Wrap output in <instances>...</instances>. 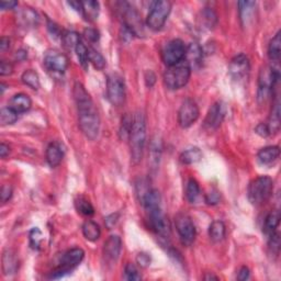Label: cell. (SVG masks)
<instances>
[{
	"instance_id": "1",
	"label": "cell",
	"mask_w": 281,
	"mask_h": 281,
	"mask_svg": "<svg viewBox=\"0 0 281 281\" xmlns=\"http://www.w3.org/2000/svg\"><path fill=\"white\" fill-rule=\"evenodd\" d=\"M74 98L78 110L79 127L89 140H96L100 131V117L92 97L80 83L74 86Z\"/></svg>"
},
{
	"instance_id": "2",
	"label": "cell",
	"mask_w": 281,
	"mask_h": 281,
	"mask_svg": "<svg viewBox=\"0 0 281 281\" xmlns=\"http://www.w3.org/2000/svg\"><path fill=\"white\" fill-rule=\"evenodd\" d=\"M131 150V159L133 164H139L143 158L146 141V120L142 112H136L133 116L132 128L128 135Z\"/></svg>"
},
{
	"instance_id": "3",
	"label": "cell",
	"mask_w": 281,
	"mask_h": 281,
	"mask_svg": "<svg viewBox=\"0 0 281 281\" xmlns=\"http://www.w3.org/2000/svg\"><path fill=\"white\" fill-rule=\"evenodd\" d=\"M191 70L187 62L185 61L176 65L168 66L164 73L165 86L170 90H177L185 87L189 82Z\"/></svg>"
},
{
	"instance_id": "4",
	"label": "cell",
	"mask_w": 281,
	"mask_h": 281,
	"mask_svg": "<svg viewBox=\"0 0 281 281\" xmlns=\"http://www.w3.org/2000/svg\"><path fill=\"white\" fill-rule=\"evenodd\" d=\"M274 191V182L268 176H260L249 186L247 197L254 206H259L267 201Z\"/></svg>"
},
{
	"instance_id": "5",
	"label": "cell",
	"mask_w": 281,
	"mask_h": 281,
	"mask_svg": "<svg viewBox=\"0 0 281 281\" xmlns=\"http://www.w3.org/2000/svg\"><path fill=\"white\" fill-rule=\"evenodd\" d=\"M279 80V71L273 66H263L258 75V90H257V100L259 103L266 102L270 94H273Z\"/></svg>"
},
{
	"instance_id": "6",
	"label": "cell",
	"mask_w": 281,
	"mask_h": 281,
	"mask_svg": "<svg viewBox=\"0 0 281 281\" xmlns=\"http://www.w3.org/2000/svg\"><path fill=\"white\" fill-rule=\"evenodd\" d=\"M85 257V253L82 249H73L63 255L60 266L50 276L51 279H60L70 274L79 264L82 263Z\"/></svg>"
},
{
	"instance_id": "7",
	"label": "cell",
	"mask_w": 281,
	"mask_h": 281,
	"mask_svg": "<svg viewBox=\"0 0 281 281\" xmlns=\"http://www.w3.org/2000/svg\"><path fill=\"white\" fill-rule=\"evenodd\" d=\"M171 11L169 1H155L151 7L149 16L146 18V25L154 31H158L164 27L166 20Z\"/></svg>"
},
{
	"instance_id": "8",
	"label": "cell",
	"mask_w": 281,
	"mask_h": 281,
	"mask_svg": "<svg viewBox=\"0 0 281 281\" xmlns=\"http://www.w3.org/2000/svg\"><path fill=\"white\" fill-rule=\"evenodd\" d=\"M107 97L114 107H121L125 101V80L118 74H111L107 77Z\"/></svg>"
},
{
	"instance_id": "9",
	"label": "cell",
	"mask_w": 281,
	"mask_h": 281,
	"mask_svg": "<svg viewBox=\"0 0 281 281\" xmlns=\"http://www.w3.org/2000/svg\"><path fill=\"white\" fill-rule=\"evenodd\" d=\"M186 51H187V47L182 40H171L161 51V59L167 66H173L184 61Z\"/></svg>"
},
{
	"instance_id": "10",
	"label": "cell",
	"mask_w": 281,
	"mask_h": 281,
	"mask_svg": "<svg viewBox=\"0 0 281 281\" xmlns=\"http://www.w3.org/2000/svg\"><path fill=\"white\" fill-rule=\"evenodd\" d=\"M175 225L183 244L191 245L197 235L196 226H194L191 218L185 213H179L175 217Z\"/></svg>"
},
{
	"instance_id": "11",
	"label": "cell",
	"mask_w": 281,
	"mask_h": 281,
	"mask_svg": "<svg viewBox=\"0 0 281 281\" xmlns=\"http://www.w3.org/2000/svg\"><path fill=\"white\" fill-rule=\"evenodd\" d=\"M199 107L192 99H186L178 111V123L183 128L191 126L199 118Z\"/></svg>"
},
{
	"instance_id": "12",
	"label": "cell",
	"mask_w": 281,
	"mask_h": 281,
	"mask_svg": "<svg viewBox=\"0 0 281 281\" xmlns=\"http://www.w3.org/2000/svg\"><path fill=\"white\" fill-rule=\"evenodd\" d=\"M121 12L123 20H125V27L128 29L134 35H141L143 33V25L134 8H132L128 3H121Z\"/></svg>"
},
{
	"instance_id": "13",
	"label": "cell",
	"mask_w": 281,
	"mask_h": 281,
	"mask_svg": "<svg viewBox=\"0 0 281 281\" xmlns=\"http://www.w3.org/2000/svg\"><path fill=\"white\" fill-rule=\"evenodd\" d=\"M44 65L50 71L63 74L68 67V59L56 50L47 51L44 55Z\"/></svg>"
},
{
	"instance_id": "14",
	"label": "cell",
	"mask_w": 281,
	"mask_h": 281,
	"mask_svg": "<svg viewBox=\"0 0 281 281\" xmlns=\"http://www.w3.org/2000/svg\"><path fill=\"white\" fill-rule=\"evenodd\" d=\"M149 213V220L153 231L163 237H169L170 235V226L168 220L164 216L161 208H155L147 211Z\"/></svg>"
},
{
	"instance_id": "15",
	"label": "cell",
	"mask_w": 281,
	"mask_h": 281,
	"mask_svg": "<svg viewBox=\"0 0 281 281\" xmlns=\"http://www.w3.org/2000/svg\"><path fill=\"white\" fill-rule=\"evenodd\" d=\"M250 61L247 56L244 54L236 55L234 59L231 61L228 70L230 74L235 80H243L247 78L250 74Z\"/></svg>"
},
{
	"instance_id": "16",
	"label": "cell",
	"mask_w": 281,
	"mask_h": 281,
	"mask_svg": "<svg viewBox=\"0 0 281 281\" xmlns=\"http://www.w3.org/2000/svg\"><path fill=\"white\" fill-rule=\"evenodd\" d=\"M225 110L221 102L213 103L211 108L209 109L207 117L204 119L203 125L208 130H216L221 125V123L224 120Z\"/></svg>"
},
{
	"instance_id": "17",
	"label": "cell",
	"mask_w": 281,
	"mask_h": 281,
	"mask_svg": "<svg viewBox=\"0 0 281 281\" xmlns=\"http://www.w3.org/2000/svg\"><path fill=\"white\" fill-rule=\"evenodd\" d=\"M122 250V241L118 235H111L103 245V257L109 264H116Z\"/></svg>"
},
{
	"instance_id": "18",
	"label": "cell",
	"mask_w": 281,
	"mask_h": 281,
	"mask_svg": "<svg viewBox=\"0 0 281 281\" xmlns=\"http://www.w3.org/2000/svg\"><path fill=\"white\" fill-rule=\"evenodd\" d=\"M203 52L201 46L197 43H191L186 51V55L184 61L187 62V64L190 66V68H198L202 63Z\"/></svg>"
},
{
	"instance_id": "19",
	"label": "cell",
	"mask_w": 281,
	"mask_h": 281,
	"mask_svg": "<svg viewBox=\"0 0 281 281\" xmlns=\"http://www.w3.org/2000/svg\"><path fill=\"white\" fill-rule=\"evenodd\" d=\"M32 106V100L28 96L27 94H17L10 99L9 101V108H11L12 110L16 111L17 113L27 112L30 110Z\"/></svg>"
},
{
	"instance_id": "20",
	"label": "cell",
	"mask_w": 281,
	"mask_h": 281,
	"mask_svg": "<svg viewBox=\"0 0 281 281\" xmlns=\"http://www.w3.org/2000/svg\"><path fill=\"white\" fill-rule=\"evenodd\" d=\"M266 125H267L269 128L270 135L276 134V133H278L280 130V100L277 94L275 96L268 123H266Z\"/></svg>"
},
{
	"instance_id": "21",
	"label": "cell",
	"mask_w": 281,
	"mask_h": 281,
	"mask_svg": "<svg viewBox=\"0 0 281 281\" xmlns=\"http://www.w3.org/2000/svg\"><path fill=\"white\" fill-rule=\"evenodd\" d=\"M45 157L47 164H49L51 167H56V166H59L64 157L63 150H62L61 145L57 144V143H51L46 149Z\"/></svg>"
},
{
	"instance_id": "22",
	"label": "cell",
	"mask_w": 281,
	"mask_h": 281,
	"mask_svg": "<svg viewBox=\"0 0 281 281\" xmlns=\"http://www.w3.org/2000/svg\"><path fill=\"white\" fill-rule=\"evenodd\" d=\"M279 146H267L258 152L257 159L261 165H271L279 158Z\"/></svg>"
},
{
	"instance_id": "23",
	"label": "cell",
	"mask_w": 281,
	"mask_h": 281,
	"mask_svg": "<svg viewBox=\"0 0 281 281\" xmlns=\"http://www.w3.org/2000/svg\"><path fill=\"white\" fill-rule=\"evenodd\" d=\"M256 2L254 1H240L239 2V12L240 19L243 27L249 26L253 21V17L255 13Z\"/></svg>"
},
{
	"instance_id": "24",
	"label": "cell",
	"mask_w": 281,
	"mask_h": 281,
	"mask_svg": "<svg viewBox=\"0 0 281 281\" xmlns=\"http://www.w3.org/2000/svg\"><path fill=\"white\" fill-rule=\"evenodd\" d=\"M141 202L143 206H144L146 211L152 210V209L155 208H159L161 202L160 192L157 189H149V191L141 199Z\"/></svg>"
},
{
	"instance_id": "25",
	"label": "cell",
	"mask_w": 281,
	"mask_h": 281,
	"mask_svg": "<svg viewBox=\"0 0 281 281\" xmlns=\"http://www.w3.org/2000/svg\"><path fill=\"white\" fill-rule=\"evenodd\" d=\"M18 259L12 250H4L2 255V271L6 276L17 273Z\"/></svg>"
},
{
	"instance_id": "26",
	"label": "cell",
	"mask_w": 281,
	"mask_h": 281,
	"mask_svg": "<svg viewBox=\"0 0 281 281\" xmlns=\"http://www.w3.org/2000/svg\"><path fill=\"white\" fill-rule=\"evenodd\" d=\"M100 6L98 1L88 0V1H82V13L86 20L89 22L96 21L99 16Z\"/></svg>"
},
{
	"instance_id": "27",
	"label": "cell",
	"mask_w": 281,
	"mask_h": 281,
	"mask_svg": "<svg viewBox=\"0 0 281 281\" xmlns=\"http://www.w3.org/2000/svg\"><path fill=\"white\" fill-rule=\"evenodd\" d=\"M82 230H83V234L85 236V239L90 242L98 241L100 239V235H101L100 226L97 224L96 222H94L92 220L86 221L83 224Z\"/></svg>"
},
{
	"instance_id": "28",
	"label": "cell",
	"mask_w": 281,
	"mask_h": 281,
	"mask_svg": "<svg viewBox=\"0 0 281 281\" xmlns=\"http://www.w3.org/2000/svg\"><path fill=\"white\" fill-rule=\"evenodd\" d=\"M280 223V212L278 210L271 211L265 219L264 232L265 234L271 236L277 230Z\"/></svg>"
},
{
	"instance_id": "29",
	"label": "cell",
	"mask_w": 281,
	"mask_h": 281,
	"mask_svg": "<svg viewBox=\"0 0 281 281\" xmlns=\"http://www.w3.org/2000/svg\"><path fill=\"white\" fill-rule=\"evenodd\" d=\"M209 236L214 243L221 242L225 237V224L222 221L218 220L211 223L209 227Z\"/></svg>"
},
{
	"instance_id": "30",
	"label": "cell",
	"mask_w": 281,
	"mask_h": 281,
	"mask_svg": "<svg viewBox=\"0 0 281 281\" xmlns=\"http://www.w3.org/2000/svg\"><path fill=\"white\" fill-rule=\"evenodd\" d=\"M179 158L183 164L191 165L194 163H198V161L202 158V153L198 147H191V149L184 151Z\"/></svg>"
},
{
	"instance_id": "31",
	"label": "cell",
	"mask_w": 281,
	"mask_h": 281,
	"mask_svg": "<svg viewBox=\"0 0 281 281\" xmlns=\"http://www.w3.org/2000/svg\"><path fill=\"white\" fill-rule=\"evenodd\" d=\"M201 196V191H200L199 184L196 179H189L187 183V187H186V198H187L190 203H197L198 200Z\"/></svg>"
},
{
	"instance_id": "32",
	"label": "cell",
	"mask_w": 281,
	"mask_h": 281,
	"mask_svg": "<svg viewBox=\"0 0 281 281\" xmlns=\"http://www.w3.org/2000/svg\"><path fill=\"white\" fill-rule=\"evenodd\" d=\"M281 55V32L278 31L273 40L270 41L268 46V57L270 61L278 62Z\"/></svg>"
},
{
	"instance_id": "33",
	"label": "cell",
	"mask_w": 281,
	"mask_h": 281,
	"mask_svg": "<svg viewBox=\"0 0 281 281\" xmlns=\"http://www.w3.org/2000/svg\"><path fill=\"white\" fill-rule=\"evenodd\" d=\"M22 83L27 85L33 90H37L40 88V77L35 70L33 69H27L23 71L21 76Z\"/></svg>"
},
{
	"instance_id": "34",
	"label": "cell",
	"mask_w": 281,
	"mask_h": 281,
	"mask_svg": "<svg viewBox=\"0 0 281 281\" xmlns=\"http://www.w3.org/2000/svg\"><path fill=\"white\" fill-rule=\"evenodd\" d=\"M75 207L77 211L85 217H92L94 214V208L88 199L80 196L75 200Z\"/></svg>"
},
{
	"instance_id": "35",
	"label": "cell",
	"mask_w": 281,
	"mask_h": 281,
	"mask_svg": "<svg viewBox=\"0 0 281 281\" xmlns=\"http://www.w3.org/2000/svg\"><path fill=\"white\" fill-rule=\"evenodd\" d=\"M62 41H63V44L65 47H67L68 50L76 49L80 42V35L77 32L75 31H65L64 33H62Z\"/></svg>"
},
{
	"instance_id": "36",
	"label": "cell",
	"mask_w": 281,
	"mask_h": 281,
	"mask_svg": "<svg viewBox=\"0 0 281 281\" xmlns=\"http://www.w3.org/2000/svg\"><path fill=\"white\" fill-rule=\"evenodd\" d=\"M160 154H161V141L156 136L151 143V150H150L151 163L154 165V167H157V165L159 163Z\"/></svg>"
},
{
	"instance_id": "37",
	"label": "cell",
	"mask_w": 281,
	"mask_h": 281,
	"mask_svg": "<svg viewBox=\"0 0 281 281\" xmlns=\"http://www.w3.org/2000/svg\"><path fill=\"white\" fill-rule=\"evenodd\" d=\"M18 114L16 111L12 110L11 108H2L0 111V122L1 125H10L16 123L18 120Z\"/></svg>"
},
{
	"instance_id": "38",
	"label": "cell",
	"mask_w": 281,
	"mask_h": 281,
	"mask_svg": "<svg viewBox=\"0 0 281 281\" xmlns=\"http://www.w3.org/2000/svg\"><path fill=\"white\" fill-rule=\"evenodd\" d=\"M89 62L94 65V68H97L99 70H102L106 67V60L104 57L99 53L98 51H96L93 47H89Z\"/></svg>"
},
{
	"instance_id": "39",
	"label": "cell",
	"mask_w": 281,
	"mask_h": 281,
	"mask_svg": "<svg viewBox=\"0 0 281 281\" xmlns=\"http://www.w3.org/2000/svg\"><path fill=\"white\" fill-rule=\"evenodd\" d=\"M76 54H77L78 60L80 62V65L86 69L88 67V63H89V51L86 45L84 44L83 42H80L79 44L76 46Z\"/></svg>"
},
{
	"instance_id": "40",
	"label": "cell",
	"mask_w": 281,
	"mask_h": 281,
	"mask_svg": "<svg viewBox=\"0 0 281 281\" xmlns=\"http://www.w3.org/2000/svg\"><path fill=\"white\" fill-rule=\"evenodd\" d=\"M132 123H133V116L131 117L130 114H125V116L122 118V123L120 128V136L122 140H128V135H130L132 128Z\"/></svg>"
},
{
	"instance_id": "41",
	"label": "cell",
	"mask_w": 281,
	"mask_h": 281,
	"mask_svg": "<svg viewBox=\"0 0 281 281\" xmlns=\"http://www.w3.org/2000/svg\"><path fill=\"white\" fill-rule=\"evenodd\" d=\"M125 278L126 280L130 281H134V280H141L142 276L140 275L139 270L135 267L133 264H126L125 268Z\"/></svg>"
},
{
	"instance_id": "42",
	"label": "cell",
	"mask_w": 281,
	"mask_h": 281,
	"mask_svg": "<svg viewBox=\"0 0 281 281\" xmlns=\"http://www.w3.org/2000/svg\"><path fill=\"white\" fill-rule=\"evenodd\" d=\"M43 241V235L39 228L35 227L30 232V243L33 249L39 250Z\"/></svg>"
},
{
	"instance_id": "43",
	"label": "cell",
	"mask_w": 281,
	"mask_h": 281,
	"mask_svg": "<svg viewBox=\"0 0 281 281\" xmlns=\"http://www.w3.org/2000/svg\"><path fill=\"white\" fill-rule=\"evenodd\" d=\"M202 20L204 25L209 29H211L216 26L217 23V14L214 13V11L211 10V9H206V10L202 12Z\"/></svg>"
},
{
	"instance_id": "44",
	"label": "cell",
	"mask_w": 281,
	"mask_h": 281,
	"mask_svg": "<svg viewBox=\"0 0 281 281\" xmlns=\"http://www.w3.org/2000/svg\"><path fill=\"white\" fill-rule=\"evenodd\" d=\"M270 237V242H269V246L273 253L278 255L279 254V250H280V237L278 233H274L273 235L269 236Z\"/></svg>"
},
{
	"instance_id": "45",
	"label": "cell",
	"mask_w": 281,
	"mask_h": 281,
	"mask_svg": "<svg viewBox=\"0 0 281 281\" xmlns=\"http://www.w3.org/2000/svg\"><path fill=\"white\" fill-rule=\"evenodd\" d=\"M12 187L10 185H4L1 187V191H0V197H1V201L6 203L7 201L11 199L12 197Z\"/></svg>"
},
{
	"instance_id": "46",
	"label": "cell",
	"mask_w": 281,
	"mask_h": 281,
	"mask_svg": "<svg viewBox=\"0 0 281 281\" xmlns=\"http://www.w3.org/2000/svg\"><path fill=\"white\" fill-rule=\"evenodd\" d=\"M13 73V65L9 62L2 61L0 63V75L1 76H8L11 75Z\"/></svg>"
},
{
	"instance_id": "47",
	"label": "cell",
	"mask_w": 281,
	"mask_h": 281,
	"mask_svg": "<svg viewBox=\"0 0 281 281\" xmlns=\"http://www.w3.org/2000/svg\"><path fill=\"white\" fill-rule=\"evenodd\" d=\"M84 35L86 36V39L89 40L90 42H97L99 40V32L96 30V29H86L84 32Z\"/></svg>"
},
{
	"instance_id": "48",
	"label": "cell",
	"mask_w": 281,
	"mask_h": 281,
	"mask_svg": "<svg viewBox=\"0 0 281 281\" xmlns=\"http://www.w3.org/2000/svg\"><path fill=\"white\" fill-rule=\"evenodd\" d=\"M136 261L142 268H145L147 267V266H150L151 264V257L146 253H140L136 257Z\"/></svg>"
},
{
	"instance_id": "49",
	"label": "cell",
	"mask_w": 281,
	"mask_h": 281,
	"mask_svg": "<svg viewBox=\"0 0 281 281\" xmlns=\"http://www.w3.org/2000/svg\"><path fill=\"white\" fill-rule=\"evenodd\" d=\"M220 201V193L217 190H211L210 192L207 193L206 196V202L208 204H217Z\"/></svg>"
},
{
	"instance_id": "50",
	"label": "cell",
	"mask_w": 281,
	"mask_h": 281,
	"mask_svg": "<svg viewBox=\"0 0 281 281\" xmlns=\"http://www.w3.org/2000/svg\"><path fill=\"white\" fill-rule=\"evenodd\" d=\"M255 131L256 133L258 135L260 136H263V137H267L270 135V132H269V128L267 126V125L266 123H260V125H258L256 126L255 128Z\"/></svg>"
},
{
	"instance_id": "51",
	"label": "cell",
	"mask_w": 281,
	"mask_h": 281,
	"mask_svg": "<svg viewBox=\"0 0 281 281\" xmlns=\"http://www.w3.org/2000/svg\"><path fill=\"white\" fill-rule=\"evenodd\" d=\"M250 269L245 267V266H243V267L239 270V274H237V279L241 280V281H245L250 278Z\"/></svg>"
},
{
	"instance_id": "52",
	"label": "cell",
	"mask_w": 281,
	"mask_h": 281,
	"mask_svg": "<svg viewBox=\"0 0 281 281\" xmlns=\"http://www.w3.org/2000/svg\"><path fill=\"white\" fill-rule=\"evenodd\" d=\"M118 219H119V214H111V216L107 217L106 219V225L109 228V230H111V228L116 225V223L118 222Z\"/></svg>"
},
{
	"instance_id": "53",
	"label": "cell",
	"mask_w": 281,
	"mask_h": 281,
	"mask_svg": "<svg viewBox=\"0 0 281 281\" xmlns=\"http://www.w3.org/2000/svg\"><path fill=\"white\" fill-rule=\"evenodd\" d=\"M145 80H146V84L147 86H150V87H152L156 82V76L154 75V73L152 70H149L146 73L145 75Z\"/></svg>"
},
{
	"instance_id": "54",
	"label": "cell",
	"mask_w": 281,
	"mask_h": 281,
	"mask_svg": "<svg viewBox=\"0 0 281 281\" xmlns=\"http://www.w3.org/2000/svg\"><path fill=\"white\" fill-rule=\"evenodd\" d=\"M9 47H10V40H9V37L2 36L0 40V51L6 52Z\"/></svg>"
},
{
	"instance_id": "55",
	"label": "cell",
	"mask_w": 281,
	"mask_h": 281,
	"mask_svg": "<svg viewBox=\"0 0 281 281\" xmlns=\"http://www.w3.org/2000/svg\"><path fill=\"white\" fill-rule=\"evenodd\" d=\"M18 6L17 1H1L0 2V8L1 10H9V9H13Z\"/></svg>"
},
{
	"instance_id": "56",
	"label": "cell",
	"mask_w": 281,
	"mask_h": 281,
	"mask_svg": "<svg viewBox=\"0 0 281 281\" xmlns=\"http://www.w3.org/2000/svg\"><path fill=\"white\" fill-rule=\"evenodd\" d=\"M9 153H10V147L4 144V143H1V145H0V156H1V158H6Z\"/></svg>"
},
{
	"instance_id": "57",
	"label": "cell",
	"mask_w": 281,
	"mask_h": 281,
	"mask_svg": "<svg viewBox=\"0 0 281 281\" xmlns=\"http://www.w3.org/2000/svg\"><path fill=\"white\" fill-rule=\"evenodd\" d=\"M16 59L18 61H23L25 59H27V52L23 50H19L16 53Z\"/></svg>"
},
{
	"instance_id": "58",
	"label": "cell",
	"mask_w": 281,
	"mask_h": 281,
	"mask_svg": "<svg viewBox=\"0 0 281 281\" xmlns=\"http://www.w3.org/2000/svg\"><path fill=\"white\" fill-rule=\"evenodd\" d=\"M218 280L219 278L217 277V276H213V275H210V274H208L204 276V280Z\"/></svg>"
}]
</instances>
